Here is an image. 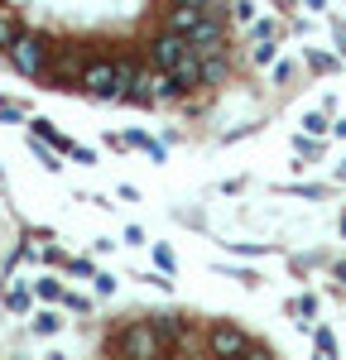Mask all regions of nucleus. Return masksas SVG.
<instances>
[{"label":"nucleus","instance_id":"1","mask_svg":"<svg viewBox=\"0 0 346 360\" xmlns=\"http://www.w3.org/2000/svg\"><path fill=\"white\" fill-rule=\"evenodd\" d=\"M159 351H164V332H154L149 322H135V327L120 332V356L149 360V356H159Z\"/></svg>","mask_w":346,"mask_h":360},{"label":"nucleus","instance_id":"2","mask_svg":"<svg viewBox=\"0 0 346 360\" xmlns=\"http://www.w3.org/2000/svg\"><path fill=\"white\" fill-rule=\"evenodd\" d=\"M188 49H193V39H188V34H173V29H169L164 39H154V63H159L164 72H173V68L188 58Z\"/></svg>","mask_w":346,"mask_h":360},{"label":"nucleus","instance_id":"3","mask_svg":"<svg viewBox=\"0 0 346 360\" xmlns=\"http://www.w3.org/2000/svg\"><path fill=\"white\" fill-rule=\"evenodd\" d=\"M10 63L34 77V72H44V49H39V39H29V34H15V44H10Z\"/></svg>","mask_w":346,"mask_h":360},{"label":"nucleus","instance_id":"4","mask_svg":"<svg viewBox=\"0 0 346 360\" xmlns=\"http://www.w3.org/2000/svg\"><path fill=\"white\" fill-rule=\"evenodd\" d=\"M115 77H120L115 63H86L82 86H86V91H96V96H115Z\"/></svg>","mask_w":346,"mask_h":360},{"label":"nucleus","instance_id":"5","mask_svg":"<svg viewBox=\"0 0 346 360\" xmlns=\"http://www.w3.org/2000/svg\"><path fill=\"white\" fill-rule=\"evenodd\" d=\"M212 351H217V356H250V360H260L255 351H250V341L236 332V327H217V332H212Z\"/></svg>","mask_w":346,"mask_h":360},{"label":"nucleus","instance_id":"6","mask_svg":"<svg viewBox=\"0 0 346 360\" xmlns=\"http://www.w3.org/2000/svg\"><path fill=\"white\" fill-rule=\"evenodd\" d=\"M198 25H202V10H198V5H178V10L169 15V29H173V34H193Z\"/></svg>","mask_w":346,"mask_h":360},{"label":"nucleus","instance_id":"7","mask_svg":"<svg viewBox=\"0 0 346 360\" xmlns=\"http://www.w3.org/2000/svg\"><path fill=\"white\" fill-rule=\"evenodd\" d=\"M0 44H5V53H10V44H15V25H10L5 10H0Z\"/></svg>","mask_w":346,"mask_h":360},{"label":"nucleus","instance_id":"8","mask_svg":"<svg viewBox=\"0 0 346 360\" xmlns=\"http://www.w3.org/2000/svg\"><path fill=\"white\" fill-rule=\"evenodd\" d=\"M34 332L53 336V332H58V317H53V312H39V322H34Z\"/></svg>","mask_w":346,"mask_h":360},{"label":"nucleus","instance_id":"9","mask_svg":"<svg viewBox=\"0 0 346 360\" xmlns=\"http://www.w3.org/2000/svg\"><path fill=\"white\" fill-rule=\"evenodd\" d=\"M303 130H308V135H322V130H327V120H322V115H308V120H303Z\"/></svg>","mask_w":346,"mask_h":360},{"label":"nucleus","instance_id":"10","mask_svg":"<svg viewBox=\"0 0 346 360\" xmlns=\"http://www.w3.org/2000/svg\"><path fill=\"white\" fill-rule=\"evenodd\" d=\"M39 293H44V298H63V288H58L53 278H44V283H39Z\"/></svg>","mask_w":346,"mask_h":360},{"label":"nucleus","instance_id":"11","mask_svg":"<svg viewBox=\"0 0 346 360\" xmlns=\"http://www.w3.org/2000/svg\"><path fill=\"white\" fill-rule=\"evenodd\" d=\"M178 5H198V10H202V5H212V0H178Z\"/></svg>","mask_w":346,"mask_h":360},{"label":"nucleus","instance_id":"12","mask_svg":"<svg viewBox=\"0 0 346 360\" xmlns=\"http://www.w3.org/2000/svg\"><path fill=\"white\" fill-rule=\"evenodd\" d=\"M332 130H337V135H346V120H337V125H332Z\"/></svg>","mask_w":346,"mask_h":360},{"label":"nucleus","instance_id":"13","mask_svg":"<svg viewBox=\"0 0 346 360\" xmlns=\"http://www.w3.org/2000/svg\"><path fill=\"white\" fill-rule=\"evenodd\" d=\"M337 278H342V283H346V264H337Z\"/></svg>","mask_w":346,"mask_h":360},{"label":"nucleus","instance_id":"14","mask_svg":"<svg viewBox=\"0 0 346 360\" xmlns=\"http://www.w3.org/2000/svg\"><path fill=\"white\" fill-rule=\"evenodd\" d=\"M342 236H346V217H342Z\"/></svg>","mask_w":346,"mask_h":360},{"label":"nucleus","instance_id":"15","mask_svg":"<svg viewBox=\"0 0 346 360\" xmlns=\"http://www.w3.org/2000/svg\"><path fill=\"white\" fill-rule=\"evenodd\" d=\"M342 173H346V168H342Z\"/></svg>","mask_w":346,"mask_h":360}]
</instances>
